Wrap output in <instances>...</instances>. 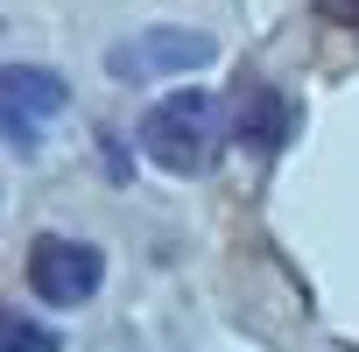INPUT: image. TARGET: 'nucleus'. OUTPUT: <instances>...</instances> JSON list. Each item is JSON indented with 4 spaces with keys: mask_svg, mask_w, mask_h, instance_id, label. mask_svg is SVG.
I'll list each match as a JSON object with an SVG mask.
<instances>
[{
    "mask_svg": "<svg viewBox=\"0 0 359 352\" xmlns=\"http://www.w3.org/2000/svg\"><path fill=\"white\" fill-rule=\"evenodd\" d=\"M219 141H226V106L212 92H198V85L162 92L141 113V155L155 169H169V176H205L212 155H219Z\"/></svg>",
    "mask_w": 359,
    "mask_h": 352,
    "instance_id": "obj_1",
    "label": "nucleus"
},
{
    "mask_svg": "<svg viewBox=\"0 0 359 352\" xmlns=\"http://www.w3.org/2000/svg\"><path fill=\"white\" fill-rule=\"evenodd\" d=\"M22 275H29V296L43 310H85L106 289V254L78 233H36Z\"/></svg>",
    "mask_w": 359,
    "mask_h": 352,
    "instance_id": "obj_2",
    "label": "nucleus"
},
{
    "mask_svg": "<svg viewBox=\"0 0 359 352\" xmlns=\"http://www.w3.org/2000/svg\"><path fill=\"white\" fill-rule=\"evenodd\" d=\"M205 64H219V43H212L205 29H176V22L141 29V36H127V43H113V50H106V71H113L120 85L191 78V71H205Z\"/></svg>",
    "mask_w": 359,
    "mask_h": 352,
    "instance_id": "obj_3",
    "label": "nucleus"
},
{
    "mask_svg": "<svg viewBox=\"0 0 359 352\" xmlns=\"http://www.w3.org/2000/svg\"><path fill=\"white\" fill-rule=\"evenodd\" d=\"M71 113V85L50 64H0V134L15 148H36L50 120Z\"/></svg>",
    "mask_w": 359,
    "mask_h": 352,
    "instance_id": "obj_4",
    "label": "nucleus"
},
{
    "mask_svg": "<svg viewBox=\"0 0 359 352\" xmlns=\"http://www.w3.org/2000/svg\"><path fill=\"white\" fill-rule=\"evenodd\" d=\"M226 127H233V141H247L254 155H282L289 134H296V99H282L275 85H254L247 106H240Z\"/></svg>",
    "mask_w": 359,
    "mask_h": 352,
    "instance_id": "obj_5",
    "label": "nucleus"
},
{
    "mask_svg": "<svg viewBox=\"0 0 359 352\" xmlns=\"http://www.w3.org/2000/svg\"><path fill=\"white\" fill-rule=\"evenodd\" d=\"M0 352H57V331L22 324V317H0Z\"/></svg>",
    "mask_w": 359,
    "mask_h": 352,
    "instance_id": "obj_6",
    "label": "nucleus"
},
{
    "mask_svg": "<svg viewBox=\"0 0 359 352\" xmlns=\"http://www.w3.org/2000/svg\"><path fill=\"white\" fill-rule=\"evenodd\" d=\"M317 15H331V22H345V29H359V0H317Z\"/></svg>",
    "mask_w": 359,
    "mask_h": 352,
    "instance_id": "obj_7",
    "label": "nucleus"
}]
</instances>
